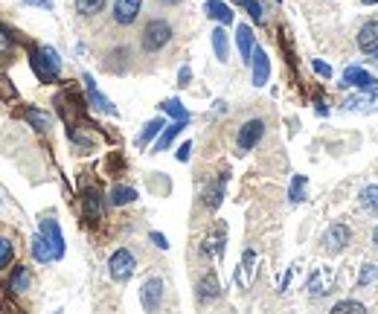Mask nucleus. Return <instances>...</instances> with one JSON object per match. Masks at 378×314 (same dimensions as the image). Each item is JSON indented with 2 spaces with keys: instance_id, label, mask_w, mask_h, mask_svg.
I'll return each mask as SVG.
<instances>
[{
  "instance_id": "f257e3e1",
  "label": "nucleus",
  "mask_w": 378,
  "mask_h": 314,
  "mask_svg": "<svg viewBox=\"0 0 378 314\" xmlns=\"http://www.w3.org/2000/svg\"><path fill=\"white\" fill-rule=\"evenodd\" d=\"M172 36H175V29L166 18H151V21H146L143 33H140V47L146 53H161L163 47H169Z\"/></svg>"
},
{
  "instance_id": "f03ea898",
  "label": "nucleus",
  "mask_w": 378,
  "mask_h": 314,
  "mask_svg": "<svg viewBox=\"0 0 378 314\" xmlns=\"http://www.w3.org/2000/svg\"><path fill=\"white\" fill-rule=\"evenodd\" d=\"M29 65H33L36 76H38L44 85H53V82L58 79V73H61V58H58V53H55L53 47H38V50H33V55H29Z\"/></svg>"
},
{
  "instance_id": "7ed1b4c3",
  "label": "nucleus",
  "mask_w": 378,
  "mask_h": 314,
  "mask_svg": "<svg viewBox=\"0 0 378 314\" xmlns=\"http://www.w3.org/2000/svg\"><path fill=\"white\" fill-rule=\"evenodd\" d=\"M134 268H137V256L131 254L129 247L114 250L111 259H108V274H111L114 282H129L134 276Z\"/></svg>"
},
{
  "instance_id": "20e7f679",
  "label": "nucleus",
  "mask_w": 378,
  "mask_h": 314,
  "mask_svg": "<svg viewBox=\"0 0 378 314\" xmlns=\"http://www.w3.org/2000/svg\"><path fill=\"white\" fill-rule=\"evenodd\" d=\"M262 137H265V119H247V122H242V129H239V134H236V148H239V154H244V151H254L259 143H262Z\"/></svg>"
},
{
  "instance_id": "39448f33",
  "label": "nucleus",
  "mask_w": 378,
  "mask_h": 314,
  "mask_svg": "<svg viewBox=\"0 0 378 314\" xmlns=\"http://www.w3.org/2000/svg\"><path fill=\"white\" fill-rule=\"evenodd\" d=\"M140 303L146 311H157L163 305V279L161 276H148L140 288Z\"/></svg>"
},
{
  "instance_id": "423d86ee",
  "label": "nucleus",
  "mask_w": 378,
  "mask_h": 314,
  "mask_svg": "<svg viewBox=\"0 0 378 314\" xmlns=\"http://www.w3.org/2000/svg\"><path fill=\"white\" fill-rule=\"evenodd\" d=\"M143 12V0H114V23L117 26H131Z\"/></svg>"
},
{
  "instance_id": "0eeeda50",
  "label": "nucleus",
  "mask_w": 378,
  "mask_h": 314,
  "mask_svg": "<svg viewBox=\"0 0 378 314\" xmlns=\"http://www.w3.org/2000/svg\"><path fill=\"white\" fill-rule=\"evenodd\" d=\"M350 239H352V230L346 224H340V222H335L323 233V250H326V254H340V250L350 244Z\"/></svg>"
},
{
  "instance_id": "6e6552de",
  "label": "nucleus",
  "mask_w": 378,
  "mask_h": 314,
  "mask_svg": "<svg viewBox=\"0 0 378 314\" xmlns=\"http://www.w3.org/2000/svg\"><path fill=\"white\" fill-rule=\"evenodd\" d=\"M268 76H271L268 53L262 47H254V55H250V82H254V87H265Z\"/></svg>"
},
{
  "instance_id": "1a4fd4ad",
  "label": "nucleus",
  "mask_w": 378,
  "mask_h": 314,
  "mask_svg": "<svg viewBox=\"0 0 378 314\" xmlns=\"http://www.w3.org/2000/svg\"><path fill=\"white\" fill-rule=\"evenodd\" d=\"M195 297H198V303H201V305H210V303H215L218 297H222V286H218L215 271H210V274H204V276L198 279V286H195Z\"/></svg>"
},
{
  "instance_id": "9d476101",
  "label": "nucleus",
  "mask_w": 378,
  "mask_h": 314,
  "mask_svg": "<svg viewBox=\"0 0 378 314\" xmlns=\"http://www.w3.org/2000/svg\"><path fill=\"white\" fill-rule=\"evenodd\" d=\"M332 286H335V274L329 268H323V271L311 274L306 291H308V297H326V294H332Z\"/></svg>"
},
{
  "instance_id": "9b49d317",
  "label": "nucleus",
  "mask_w": 378,
  "mask_h": 314,
  "mask_svg": "<svg viewBox=\"0 0 378 314\" xmlns=\"http://www.w3.org/2000/svg\"><path fill=\"white\" fill-rule=\"evenodd\" d=\"M375 85H378V79H375L372 73H367L364 67H346V70H343V82H340V87L369 90V87H375Z\"/></svg>"
},
{
  "instance_id": "f8f14e48",
  "label": "nucleus",
  "mask_w": 378,
  "mask_h": 314,
  "mask_svg": "<svg viewBox=\"0 0 378 314\" xmlns=\"http://www.w3.org/2000/svg\"><path fill=\"white\" fill-rule=\"evenodd\" d=\"M38 233H41V236L50 242V247H53L55 259H61V256H65V236H61V227H58V222H53V218H44Z\"/></svg>"
},
{
  "instance_id": "ddd939ff",
  "label": "nucleus",
  "mask_w": 378,
  "mask_h": 314,
  "mask_svg": "<svg viewBox=\"0 0 378 314\" xmlns=\"http://www.w3.org/2000/svg\"><path fill=\"white\" fill-rule=\"evenodd\" d=\"M358 47H361V53H367V55H372V53L378 50V18L367 21V23L358 29Z\"/></svg>"
},
{
  "instance_id": "4468645a",
  "label": "nucleus",
  "mask_w": 378,
  "mask_h": 314,
  "mask_svg": "<svg viewBox=\"0 0 378 314\" xmlns=\"http://www.w3.org/2000/svg\"><path fill=\"white\" fill-rule=\"evenodd\" d=\"M85 87H87V99H90V105H93V108L102 111V114H117L114 102H111L108 97H102L99 87H97V82H93V76H90V73H85Z\"/></svg>"
},
{
  "instance_id": "2eb2a0df",
  "label": "nucleus",
  "mask_w": 378,
  "mask_h": 314,
  "mask_svg": "<svg viewBox=\"0 0 378 314\" xmlns=\"http://www.w3.org/2000/svg\"><path fill=\"white\" fill-rule=\"evenodd\" d=\"M346 111H375L378 108V85L375 87H369V90H364V93H358V97H352V99H346V105H343Z\"/></svg>"
},
{
  "instance_id": "dca6fc26",
  "label": "nucleus",
  "mask_w": 378,
  "mask_h": 314,
  "mask_svg": "<svg viewBox=\"0 0 378 314\" xmlns=\"http://www.w3.org/2000/svg\"><path fill=\"white\" fill-rule=\"evenodd\" d=\"M225 186H227V172H218V178L204 190V204L210 210H218L222 207V198H225Z\"/></svg>"
},
{
  "instance_id": "f3484780",
  "label": "nucleus",
  "mask_w": 378,
  "mask_h": 314,
  "mask_svg": "<svg viewBox=\"0 0 378 314\" xmlns=\"http://www.w3.org/2000/svg\"><path fill=\"white\" fill-rule=\"evenodd\" d=\"M254 271H256V250H244L242 262H239V271H236V282L242 288H247L250 282H254Z\"/></svg>"
},
{
  "instance_id": "a211bd4d",
  "label": "nucleus",
  "mask_w": 378,
  "mask_h": 314,
  "mask_svg": "<svg viewBox=\"0 0 378 314\" xmlns=\"http://www.w3.org/2000/svg\"><path fill=\"white\" fill-rule=\"evenodd\" d=\"M6 288H9L12 294H26L29 288H33V271L23 268V265H18V268L12 271V276H9V282H6Z\"/></svg>"
},
{
  "instance_id": "6ab92c4d",
  "label": "nucleus",
  "mask_w": 378,
  "mask_h": 314,
  "mask_svg": "<svg viewBox=\"0 0 378 314\" xmlns=\"http://www.w3.org/2000/svg\"><path fill=\"white\" fill-rule=\"evenodd\" d=\"M225 242H227V230H225V224H215V230L204 239V250H207L210 256L222 259V256H225Z\"/></svg>"
},
{
  "instance_id": "aec40b11",
  "label": "nucleus",
  "mask_w": 378,
  "mask_h": 314,
  "mask_svg": "<svg viewBox=\"0 0 378 314\" xmlns=\"http://www.w3.org/2000/svg\"><path fill=\"white\" fill-rule=\"evenodd\" d=\"M204 12H207V18H212L215 23H222V26H230L233 23V9L225 4V0H207Z\"/></svg>"
},
{
  "instance_id": "412c9836",
  "label": "nucleus",
  "mask_w": 378,
  "mask_h": 314,
  "mask_svg": "<svg viewBox=\"0 0 378 314\" xmlns=\"http://www.w3.org/2000/svg\"><path fill=\"white\" fill-rule=\"evenodd\" d=\"M236 44H239V53H242V61L244 65H250V55H254V29H250L247 23H239L236 26Z\"/></svg>"
},
{
  "instance_id": "4be33fe9",
  "label": "nucleus",
  "mask_w": 378,
  "mask_h": 314,
  "mask_svg": "<svg viewBox=\"0 0 378 314\" xmlns=\"http://www.w3.org/2000/svg\"><path fill=\"white\" fill-rule=\"evenodd\" d=\"M186 122L189 119H175L172 125H163V131L161 134H157V143H154V151H166L172 143H175V137L186 129Z\"/></svg>"
},
{
  "instance_id": "5701e85b",
  "label": "nucleus",
  "mask_w": 378,
  "mask_h": 314,
  "mask_svg": "<svg viewBox=\"0 0 378 314\" xmlns=\"http://www.w3.org/2000/svg\"><path fill=\"white\" fill-rule=\"evenodd\" d=\"M82 210L85 215L90 218V222H97V218H102V210H105V198L97 193V190H85V198H82Z\"/></svg>"
},
{
  "instance_id": "b1692460",
  "label": "nucleus",
  "mask_w": 378,
  "mask_h": 314,
  "mask_svg": "<svg viewBox=\"0 0 378 314\" xmlns=\"http://www.w3.org/2000/svg\"><path fill=\"white\" fill-rule=\"evenodd\" d=\"M131 201H137V190H134V186H125V183L111 186V193H108V204L111 207H125V204H131Z\"/></svg>"
},
{
  "instance_id": "393cba45",
  "label": "nucleus",
  "mask_w": 378,
  "mask_h": 314,
  "mask_svg": "<svg viewBox=\"0 0 378 314\" xmlns=\"http://www.w3.org/2000/svg\"><path fill=\"white\" fill-rule=\"evenodd\" d=\"M33 256H36L38 265H50V262H55L53 247H50V242H47L41 233H36V239H33Z\"/></svg>"
},
{
  "instance_id": "a878e982",
  "label": "nucleus",
  "mask_w": 378,
  "mask_h": 314,
  "mask_svg": "<svg viewBox=\"0 0 378 314\" xmlns=\"http://www.w3.org/2000/svg\"><path fill=\"white\" fill-rule=\"evenodd\" d=\"M212 53H215V58L222 61H227V55H230V44H227V33H225V26L218 23L215 29H212Z\"/></svg>"
},
{
  "instance_id": "bb28decb",
  "label": "nucleus",
  "mask_w": 378,
  "mask_h": 314,
  "mask_svg": "<svg viewBox=\"0 0 378 314\" xmlns=\"http://www.w3.org/2000/svg\"><path fill=\"white\" fill-rule=\"evenodd\" d=\"M163 125H166V119L163 117H154V119H148L146 125H143V131H140V137H137V146L140 148H146L157 134H161L163 131Z\"/></svg>"
},
{
  "instance_id": "cd10ccee",
  "label": "nucleus",
  "mask_w": 378,
  "mask_h": 314,
  "mask_svg": "<svg viewBox=\"0 0 378 314\" xmlns=\"http://www.w3.org/2000/svg\"><path fill=\"white\" fill-rule=\"evenodd\" d=\"M108 6V0H76V12L82 18H97Z\"/></svg>"
},
{
  "instance_id": "c85d7f7f",
  "label": "nucleus",
  "mask_w": 378,
  "mask_h": 314,
  "mask_svg": "<svg viewBox=\"0 0 378 314\" xmlns=\"http://www.w3.org/2000/svg\"><path fill=\"white\" fill-rule=\"evenodd\" d=\"M358 204H361V210H367V212H375V210H378V183L364 186L361 195H358Z\"/></svg>"
},
{
  "instance_id": "c756f323",
  "label": "nucleus",
  "mask_w": 378,
  "mask_h": 314,
  "mask_svg": "<svg viewBox=\"0 0 378 314\" xmlns=\"http://www.w3.org/2000/svg\"><path fill=\"white\" fill-rule=\"evenodd\" d=\"M306 186H308L306 175H294L291 178V190H288V201L291 204H303L306 201Z\"/></svg>"
},
{
  "instance_id": "7c9ffc66",
  "label": "nucleus",
  "mask_w": 378,
  "mask_h": 314,
  "mask_svg": "<svg viewBox=\"0 0 378 314\" xmlns=\"http://www.w3.org/2000/svg\"><path fill=\"white\" fill-rule=\"evenodd\" d=\"M12 259H15V242L6 239V236H0V271L9 268Z\"/></svg>"
},
{
  "instance_id": "2f4dec72",
  "label": "nucleus",
  "mask_w": 378,
  "mask_h": 314,
  "mask_svg": "<svg viewBox=\"0 0 378 314\" xmlns=\"http://www.w3.org/2000/svg\"><path fill=\"white\" fill-rule=\"evenodd\" d=\"M26 122L36 125L38 131H50V117H47L44 111H38V108H29V111H26Z\"/></svg>"
},
{
  "instance_id": "473e14b6",
  "label": "nucleus",
  "mask_w": 378,
  "mask_h": 314,
  "mask_svg": "<svg viewBox=\"0 0 378 314\" xmlns=\"http://www.w3.org/2000/svg\"><path fill=\"white\" fill-rule=\"evenodd\" d=\"M233 4L244 6L247 15L254 18V23H262V21H265V12H262V4H259V0H233Z\"/></svg>"
},
{
  "instance_id": "72a5a7b5",
  "label": "nucleus",
  "mask_w": 378,
  "mask_h": 314,
  "mask_svg": "<svg viewBox=\"0 0 378 314\" xmlns=\"http://www.w3.org/2000/svg\"><path fill=\"white\" fill-rule=\"evenodd\" d=\"M161 111H163V114H169L172 119H189V111H186L178 99H166V102L161 105Z\"/></svg>"
},
{
  "instance_id": "f704fd0d",
  "label": "nucleus",
  "mask_w": 378,
  "mask_h": 314,
  "mask_svg": "<svg viewBox=\"0 0 378 314\" xmlns=\"http://www.w3.org/2000/svg\"><path fill=\"white\" fill-rule=\"evenodd\" d=\"M378 282V265H364L361 268V276H358V288H367V286H375Z\"/></svg>"
},
{
  "instance_id": "c9c22d12",
  "label": "nucleus",
  "mask_w": 378,
  "mask_h": 314,
  "mask_svg": "<svg viewBox=\"0 0 378 314\" xmlns=\"http://www.w3.org/2000/svg\"><path fill=\"white\" fill-rule=\"evenodd\" d=\"M343 311H358V314H364L367 305L364 303H355V300H340V303L332 305V314H343Z\"/></svg>"
},
{
  "instance_id": "e433bc0d",
  "label": "nucleus",
  "mask_w": 378,
  "mask_h": 314,
  "mask_svg": "<svg viewBox=\"0 0 378 314\" xmlns=\"http://www.w3.org/2000/svg\"><path fill=\"white\" fill-rule=\"evenodd\" d=\"M311 67H314V73H318V76L332 79V67L326 65V61H318V58H314V61H311Z\"/></svg>"
},
{
  "instance_id": "4c0bfd02",
  "label": "nucleus",
  "mask_w": 378,
  "mask_h": 314,
  "mask_svg": "<svg viewBox=\"0 0 378 314\" xmlns=\"http://www.w3.org/2000/svg\"><path fill=\"white\" fill-rule=\"evenodd\" d=\"M21 4H26V6H38V9H44V12H53V0H21Z\"/></svg>"
},
{
  "instance_id": "58836bf2",
  "label": "nucleus",
  "mask_w": 378,
  "mask_h": 314,
  "mask_svg": "<svg viewBox=\"0 0 378 314\" xmlns=\"http://www.w3.org/2000/svg\"><path fill=\"white\" fill-rule=\"evenodd\" d=\"M189 151H193V143H183V146L178 148V161H180V163L189 161Z\"/></svg>"
},
{
  "instance_id": "ea45409f",
  "label": "nucleus",
  "mask_w": 378,
  "mask_h": 314,
  "mask_svg": "<svg viewBox=\"0 0 378 314\" xmlns=\"http://www.w3.org/2000/svg\"><path fill=\"white\" fill-rule=\"evenodd\" d=\"M151 242H154V247H161V250H166V247H169V242H166V236H163V233H151Z\"/></svg>"
},
{
  "instance_id": "a19ab883",
  "label": "nucleus",
  "mask_w": 378,
  "mask_h": 314,
  "mask_svg": "<svg viewBox=\"0 0 378 314\" xmlns=\"http://www.w3.org/2000/svg\"><path fill=\"white\" fill-rule=\"evenodd\" d=\"M189 79H193V70L183 67V70L178 73V85H180V87H186V85H189Z\"/></svg>"
},
{
  "instance_id": "79ce46f5",
  "label": "nucleus",
  "mask_w": 378,
  "mask_h": 314,
  "mask_svg": "<svg viewBox=\"0 0 378 314\" xmlns=\"http://www.w3.org/2000/svg\"><path fill=\"white\" fill-rule=\"evenodd\" d=\"M9 44H12V38L6 36V29H4V26H0V50H6Z\"/></svg>"
},
{
  "instance_id": "37998d69",
  "label": "nucleus",
  "mask_w": 378,
  "mask_h": 314,
  "mask_svg": "<svg viewBox=\"0 0 378 314\" xmlns=\"http://www.w3.org/2000/svg\"><path fill=\"white\" fill-rule=\"evenodd\" d=\"M161 6H178V4H183V0H157Z\"/></svg>"
},
{
  "instance_id": "c03bdc74",
  "label": "nucleus",
  "mask_w": 378,
  "mask_h": 314,
  "mask_svg": "<svg viewBox=\"0 0 378 314\" xmlns=\"http://www.w3.org/2000/svg\"><path fill=\"white\" fill-rule=\"evenodd\" d=\"M372 244H375V247H378V227H375V230H372Z\"/></svg>"
},
{
  "instance_id": "a18cd8bd",
  "label": "nucleus",
  "mask_w": 378,
  "mask_h": 314,
  "mask_svg": "<svg viewBox=\"0 0 378 314\" xmlns=\"http://www.w3.org/2000/svg\"><path fill=\"white\" fill-rule=\"evenodd\" d=\"M361 4H364V6H375V4H378V0H361Z\"/></svg>"
},
{
  "instance_id": "49530a36",
  "label": "nucleus",
  "mask_w": 378,
  "mask_h": 314,
  "mask_svg": "<svg viewBox=\"0 0 378 314\" xmlns=\"http://www.w3.org/2000/svg\"><path fill=\"white\" fill-rule=\"evenodd\" d=\"M372 61H375V65H378V50H375V53H372Z\"/></svg>"
},
{
  "instance_id": "de8ad7c7",
  "label": "nucleus",
  "mask_w": 378,
  "mask_h": 314,
  "mask_svg": "<svg viewBox=\"0 0 378 314\" xmlns=\"http://www.w3.org/2000/svg\"><path fill=\"white\" fill-rule=\"evenodd\" d=\"M0 204H4V198H0Z\"/></svg>"
},
{
  "instance_id": "09e8293b",
  "label": "nucleus",
  "mask_w": 378,
  "mask_h": 314,
  "mask_svg": "<svg viewBox=\"0 0 378 314\" xmlns=\"http://www.w3.org/2000/svg\"><path fill=\"white\" fill-rule=\"evenodd\" d=\"M276 4H282V0H276Z\"/></svg>"
}]
</instances>
